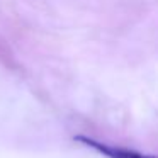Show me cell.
Wrapping results in <instances>:
<instances>
[{
    "label": "cell",
    "mask_w": 158,
    "mask_h": 158,
    "mask_svg": "<svg viewBox=\"0 0 158 158\" xmlns=\"http://www.w3.org/2000/svg\"><path fill=\"white\" fill-rule=\"evenodd\" d=\"M75 139L78 141V143L95 150L97 153L104 155L106 158H158L156 155H148V153H141V151H136V150H129V148L102 143V141H97V139L89 138V136H82V134L75 136Z\"/></svg>",
    "instance_id": "obj_1"
}]
</instances>
